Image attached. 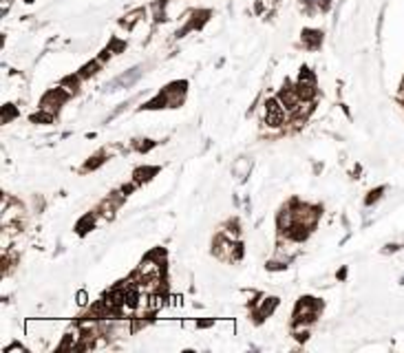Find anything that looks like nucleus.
I'll use <instances>...</instances> for the list:
<instances>
[{"label": "nucleus", "instance_id": "obj_2", "mask_svg": "<svg viewBox=\"0 0 404 353\" xmlns=\"http://www.w3.org/2000/svg\"><path fill=\"white\" fill-rule=\"evenodd\" d=\"M278 100L283 102V104L287 106V109H291V111H294L296 106H298L300 97L296 95V91H294V89H283V91H280V95H278Z\"/></svg>", "mask_w": 404, "mask_h": 353}, {"label": "nucleus", "instance_id": "obj_1", "mask_svg": "<svg viewBox=\"0 0 404 353\" xmlns=\"http://www.w3.org/2000/svg\"><path fill=\"white\" fill-rule=\"evenodd\" d=\"M265 121L269 126H280L285 121V106H280V100H268L265 104Z\"/></svg>", "mask_w": 404, "mask_h": 353}]
</instances>
